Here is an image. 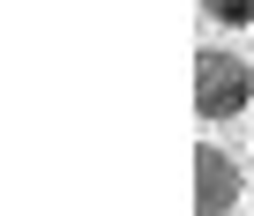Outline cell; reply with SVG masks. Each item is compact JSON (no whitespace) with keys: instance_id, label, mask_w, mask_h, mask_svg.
I'll use <instances>...</instances> for the list:
<instances>
[{"instance_id":"1","label":"cell","mask_w":254,"mask_h":216,"mask_svg":"<svg viewBox=\"0 0 254 216\" xmlns=\"http://www.w3.org/2000/svg\"><path fill=\"white\" fill-rule=\"evenodd\" d=\"M247 104H254V67H247V52H232V45L194 52V112L217 127V120H239Z\"/></svg>"},{"instance_id":"2","label":"cell","mask_w":254,"mask_h":216,"mask_svg":"<svg viewBox=\"0 0 254 216\" xmlns=\"http://www.w3.org/2000/svg\"><path fill=\"white\" fill-rule=\"evenodd\" d=\"M239 194H247V179H239V157H224L217 142H202L194 149V209H239Z\"/></svg>"},{"instance_id":"3","label":"cell","mask_w":254,"mask_h":216,"mask_svg":"<svg viewBox=\"0 0 254 216\" xmlns=\"http://www.w3.org/2000/svg\"><path fill=\"white\" fill-rule=\"evenodd\" d=\"M202 15H209L217 30H247V23H254V0H202Z\"/></svg>"}]
</instances>
